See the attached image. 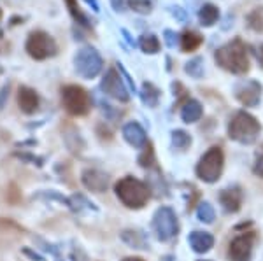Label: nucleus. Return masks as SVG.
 I'll list each match as a JSON object with an SVG mask.
<instances>
[{"label": "nucleus", "mask_w": 263, "mask_h": 261, "mask_svg": "<svg viewBox=\"0 0 263 261\" xmlns=\"http://www.w3.org/2000/svg\"><path fill=\"white\" fill-rule=\"evenodd\" d=\"M214 60L227 72H232L235 75H244L249 72L251 63H249L248 46L240 39H233L228 44L221 46L214 53Z\"/></svg>", "instance_id": "f257e3e1"}, {"label": "nucleus", "mask_w": 263, "mask_h": 261, "mask_svg": "<svg viewBox=\"0 0 263 261\" xmlns=\"http://www.w3.org/2000/svg\"><path fill=\"white\" fill-rule=\"evenodd\" d=\"M116 196L125 207L128 209H142L149 202L151 191L147 184L135 177H123L116 183Z\"/></svg>", "instance_id": "f03ea898"}, {"label": "nucleus", "mask_w": 263, "mask_h": 261, "mask_svg": "<svg viewBox=\"0 0 263 261\" xmlns=\"http://www.w3.org/2000/svg\"><path fill=\"white\" fill-rule=\"evenodd\" d=\"M260 121L246 111L237 112L230 119V123H228V137L244 146L254 144L258 140V137H260Z\"/></svg>", "instance_id": "7ed1b4c3"}, {"label": "nucleus", "mask_w": 263, "mask_h": 261, "mask_svg": "<svg viewBox=\"0 0 263 261\" xmlns=\"http://www.w3.org/2000/svg\"><path fill=\"white\" fill-rule=\"evenodd\" d=\"M224 167V153L219 146H213L197 163V177L207 184L218 183L223 174Z\"/></svg>", "instance_id": "20e7f679"}, {"label": "nucleus", "mask_w": 263, "mask_h": 261, "mask_svg": "<svg viewBox=\"0 0 263 261\" xmlns=\"http://www.w3.org/2000/svg\"><path fill=\"white\" fill-rule=\"evenodd\" d=\"M62 104L72 116H86L91 109V96L78 84H67L62 88Z\"/></svg>", "instance_id": "39448f33"}, {"label": "nucleus", "mask_w": 263, "mask_h": 261, "mask_svg": "<svg viewBox=\"0 0 263 261\" xmlns=\"http://www.w3.org/2000/svg\"><path fill=\"white\" fill-rule=\"evenodd\" d=\"M25 49L33 60H46V58L54 56L58 51L57 41L44 30H33L25 42Z\"/></svg>", "instance_id": "423d86ee"}, {"label": "nucleus", "mask_w": 263, "mask_h": 261, "mask_svg": "<svg viewBox=\"0 0 263 261\" xmlns=\"http://www.w3.org/2000/svg\"><path fill=\"white\" fill-rule=\"evenodd\" d=\"M153 228L155 233L158 237V240L168 242L171 238H174L179 231V223H177L176 212L171 207H160L156 209L155 216H153Z\"/></svg>", "instance_id": "0eeeda50"}, {"label": "nucleus", "mask_w": 263, "mask_h": 261, "mask_svg": "<svg viewBox=\"0 0 263 261\" xmlns=\"http://www.w3.org/2000/svg\"><path fill=\"white\" fill-rule=\"evenodd\" d=\"M74 65L78 75H81L83 79H93L100 74L102 67H104V60H102L100 53L97 49L83 48L76 54Z\"/></svg>", "instance_id": "6e6552de"}, {"label": "nucleus", "mask_w": 263, "mask_h": 261, "mask_svg": "<svg viewBox=\"0 0 263 261\" xmlns=\"http://www.w3.org/2000/svg\"><path fill=\"white\" fill-rule=\"evenodd\" d=\"M256 240L254 231H244L237 235L228 246V259L230 261H251L253 246Z\"/></svg>", "instance_id": "1a4fd4ad"}, {"label": "nucleus", "mask_w": 263, "mask_h": 261, "mask_svg": "<svg viewBox=\"0 0 263 261\" xmlns=\"http://www.w3.org/2000/svg\"><path fill=\"white\" fill-rule=\"evenodd\" d=\"M102 90H104L105 95L112 96V98L120 100V102H128L130 100L125 81L121 79V75L118 74L116 69H109L105 72L104 79H102Z\"/></svg>", "instance_id": "9d476101"}, {"label": "nucleus", "mask_w": 263, "mask_h": 261, "mask_svg": "<svg viewBox=\"0 0 263 261\" xmlns=\"http://www.w3.org/2000/svg\"><path fill=\"white\" fill-rule=\"evenodd\" d=\"M261 84L258 81H242L240 84H237L235 88V96L244 107H256L261 100Z\"/></svg>", "instance_id": "9b49d317"}, {"label": "nucleus", "mask_w": 263, "mask_h": 261, "mask_svg": "<svg viewBox=\"0 0 263 261\" xmlns=\"http://www.w3.org/2000/svg\"><path fill=\"white\" fill-rule=\"evenodd\" d=\"M242 189L239 186H232V188H224L221 189V193H219V204L223 205V209L227 210V212H239L240 207H242Z\"/></svg>", "instance_id": "f8f14e48"}, {"label": "nucleus", "mask_w": 263, "mask_h": 261, "mask_svg": "<svg viewBox=\"0 0 263 261\" xmlns=\"http://www.w3.org/2000/svg\"><path fill=\"white\" fill-rule=\"evenodd\" d=\"M123 137L128 142L132 147L135 149H142V147L147 146V135L144 132V128L139 123L132 121V123H126L123 126Z\"/></svg>", "instance_id": "ddd939ff"}, {"label": "nucleus", "mask_w": 263, "mask_h": 261, "mask_svg": "<svg viewBox=\"0 0 263 261\" xmlns=\"http://www.w3.org/2000/svg\"><path fill=\"white\" fill-rule=\"evenodd\" d=\"M188 244L197 254H205L214 247V237L209 231H193L188 237Z\"/></svg>", "instance_id": "4468645a"}, {"label": "nucleus", "mask_w": 263, "mask_h": 261, "mask_svg": "<svg viewBox=\"0 0 263 261\" xmlns=\"http://www.w3.org/2000/svg\"><path fill=\"white\" fill-rule=\"evenodd\" d=\"M18 105L25 114H33L39 109V96L28 86H21L18 91Z\"/></svg>", "instance_id": "2eb2a0df"}, {"label": "nucleus", "mask_w": 263, "mask_h": 261, "mask_svg": "<svg viewBox=\"0 0 263 261\" xmlns=\"http://www.w3.org/2000/svg\"><path fill=\"white\" fill-rule=\"evenodd\" d=\"M203 114V109H202V104L195 98H188L184 104H182V109H181V119L184 123H197L198 119L202 117Z\"/></svg>", "instance_id": "dca6fc26"}, {"label": "nucleus", "mask_w": 263, "mask_h": 261, "mask_svg": "<svg viewBox=\"0 0 263 261\" xmlns=\"http://www.w3.org/2000/svg\"><path fill=\"white\" fill-rule=\"evenodd\" d=\"M107 175L102 174V172L99 170H86L83 174V183L84 186H86L88 189H91V191H104L105 188H107Z\"/></svg>", "instance_id": "f3484780"}, {"label": "nucleus", "mask_w": 263, "mask_h": 261, "mask_svg": "<svg viewBox=\"0 0 263 261\" xmlns=\"http://www.w3.org/2000/svg\"><path fill=\"white\" fill-rule=\"evenodd\" d=\"M203 44V37L195 30H186L181 35V49L182 53H192L197 51L198 48Z\"/></svg>", "instance_id": "a211bd4d"}, {"label": "nucleus", "mask_w": 263, "mask_h": 261, "mask_svg": "<svg viewBox=\"0 0 263 261\" xmlns=\"http://www.w3.org/2000/svg\"><path fill=\"white\" fill-rule=\"evenodd\" d=\"M219 19V11L213 4H203L198 11V21L202 27H213L216 21Z\"/></svg>", "instance_id": "6ab92c4d"}, {"label": "nucleus", "mask_w": 263, "mask_h": 261, "mask_svg": "<svg viewBox=\"0 0 263 261\" xmlns=\"http://www.w3.org/2000/svg\"><path fill=\"white\" fill-rule=\"evenodd\" d=\"M141 98L147 107H156L160 102V90L151 83H144L141 90Z\"/></svg>", "instance_id": "aec40b11"}, {"label": "nucleus", "mask_w": 263, "mask_h": 261, "mask_svg": "<svg viewBox=\"0 0 263 261\" xmlns=\"http://www.w3.org/2000/svg\"><path fill=\"white\" fill-rule=\"evenodd\" d=\"M65 4H67V7H69V12L72 14L76 23L83 25V27H86V28H91L90 19L86 18V14H84L81 11V7L78 6V0H65Z\"/></svg>", "instance_id": "412c9836"}, {"label": "nucleus", "mask_w": 263, "mask_h": 261, "mask_svg": "<svg viewBox=\"0 0 263 261\" xmlns=\"http://www.w3.org/2000/svg\"><path fill=\"white\" fill-rule=\"evenodd\" d=\"M172 146L179 151H186L192 146V135L184 130H174L172 132Z\"/></svg>", "instance_id": "4be33fe9"}, {"label": "nucleus", "mask_w": 263, "mask_h": 261, "mask_svg": "<svg viewBox=\"0 0 263 261\" xmlns=\"http://www.w3.org/2000/svg\"><path fill=\"white\" fill-rule=\"evenodd\" d=\"M139 46H141V49L146 54H156L160 51V41H158V37L153 35V33L142 35L141 41H139Z\"/></svg>", "instance_id": "5701e85b"}, {"label": "nucleus", "mask_w": 263, "mask_h": 261, "mask_svg": "<svg viewBox=\"0 0 263 261\" xmlns=\"http://www.w3.org/2000/svg\"><path fill=\"white\" fill-rule=\"evenodd\" d=\"M248 27L251 30L258 32V33H263V6L261 7H256L253 9L251 12L248 14Z\"/></svg>", "instance_id": "b1692460"}, {"label": "nucleus", "mask_w": 263, "mask_h": 261, "mask_svg": "<svg viewBox=\"0 0 263 261\" xmlns=\"http://www.w3.org/2000/svg\"><path fill=\"white\" fill-rule=\"evenodd\" d=\"M197 217H198V219H200L202 223H207V225L214 223V219H216V212H214L213 205H211L209 202H200V204H198V209H197Z\"/></svg>", "instance_id": "393cba45"}, {"label": "nucleus", "mask_w": 263, "mask_h": 261, "mask_svg": "<svg viewBox=\"0 0 263 261\" xmlns=\"http://www.w3.org/2000/svg\"><path fill=\"white\" fill-rule=\"evenodd\" d=\"M184 72L193 79H200L203 75V60L202 58H193L184 65Z\"/></svg>", "instance_id": "a878e982"}, {"label": "nucleus", "mask_w": 263, "mask_h": 261, "mask_svg": "<svg viewBox=\"0 0 263 261\" xmlns=\"http://www.w3.org/2000/svg\"><path fill=\"white\" fill-rule=\"evenodd\" d=\"M128 6L139 14H149L153 11V0H128Z\"/></svg>", "instance_id": "bb28decb"}, {"label": "nucleus", "mask_w": 263, "mask_h": 261, "mask_svg": "<svg viewBox=\"0 0 263 261\" xmlns=\"http://www.w3.org/2000/svg\"><path fill=\"white\" fill-rule=\"evenodd\" d=\"M139 163H141L142 167H151L153 163H155V153H153L151 144L146 146V151H144V154L139 158Z\"/></svg>", "instance_id": "cd10ccee"}, {"label": "nucleus", "mask_w": 263, "mask_h": 261, "mask_svg": "<svg viewBox=\"0 0 263 261\" xmlns=\"http://www.w3.org/2000/svg\"><path fill=\"white\" fill-rule=\"evenodd\" d=\"M253 172L258 175V177H261V179H263V151H261V154H260V156H258L256 163H254Z\"/></svg>", "instance_id": "c85d7f7f"}, {"label": "nucleus", "mask_w": 263, "mask_h": 261, "mask_svg": "<svg viewBox=\"0 0 263 261\" xmlns=\"http://www.w3.org/2000/svg\"><path fill=\"white\" fill-rule=\"evenodd\" d=\"M176 37L177 35L172 30H165V41H167L168 48H174V46H176Z\"/></svg>", "instance_id": "c756f323"}, {"label": "nucleus", "mask_w": 263, "mask_h": 261, "mask_svg": "<svg viewBox=\"0 0 263 261\" xmlns=\"http://www.w3.org/2000/svg\"><path fill=\"white\" fill-rule=\"evenodd\" d=\"M171 12H172L174 16H176L177 19H181V21L186 19V12L181 11V7H171Z\"/></svg>", "instance_id": "7c9ffc66"}, {"label": "nucleus", "mask_w": 263, "mask_h": 261, "mask_svg": "<svg viewBox=\"0 0 263 261\" xmlns=\"http://www.w3.org/2000/svg\"><path fill=\"white\" fill-rule=\"evenodd\" d=\"M84 2L88 4V6H91L93 7V11H99L100 7H99V2H97V0H84Z\"/></svg>", "instance_id": "2f4dec72"}, {"label": "nucleus", "mask_w": 263, "mask_h": 261, "mask_svg": "<svg viewBox=\"0 0 263 261\" xmlns=\"http://www.w3.org/2000/svg\"><path fill=\"white\" fill-rule=\"evenodd\" d=\"M258 62H260V65L263 67V44L260 46V49H258Z\"/></svg>", "instance_id": "473e14b6"}, {"label": "nucleus", "mask_w": 263, "mask_h": 261, "mask_svg": "<svg viewBox=\"0 0 263 261\" xmlns=\"http://www.w3.org/2000/svg\"><path fill=\"white\" fill-rule=\"evenodd\" d=\"M112 4H114V7H116V11H121V4H123V0H112Z\"/></svg>", "instance_id": "72a5a7b5"}, {"label": "nucleus", "mask_w": 263, "mask_h": 261, "mask_svg": "<svg viewBox=\"0 0 263 261\" xmlns=\"http://www.w3.org/2000/svg\"><path fill=\"white\" fill-rule=\"evenodd\" d=\"M160 261H176V258H174L172 254H167V256H163V258L160 259Z\"/></svg>", "instance_id": "f704fd0d"}, {"label": "nucleus", "mask_w": 263, "mask_h": 261, "mask_svg": "<svg viewBox=\"0 0 263 261\" xmlns=\"http://www.w3.org/2000/svg\"><path fill=\"white\" fill-rule=\"evenodd\" d=\"M123 261H144V259H141V258H125Z\"/></svg>", "instance_id": "c9c22d12"}]
</instances>
